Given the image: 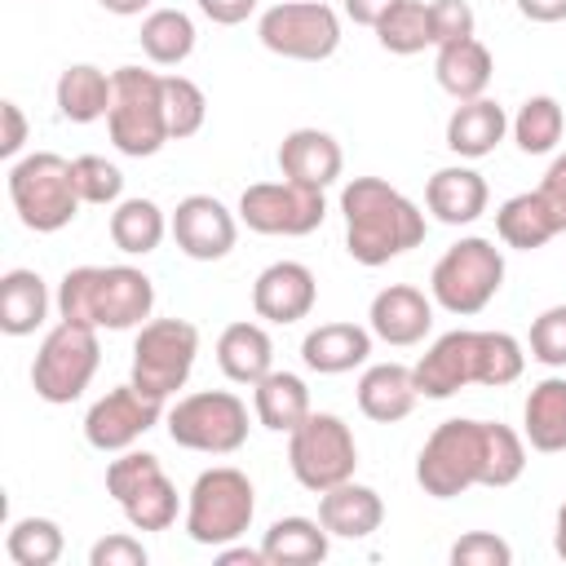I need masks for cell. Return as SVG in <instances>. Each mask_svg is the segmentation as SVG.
<instances>
[{
    "mask_svg": "<svg viewBox=\"0 0 566 566\" xmlns=\"http://www.w3.org/2000/svg\"><path fill=\"white\" fill-rule=\"evenodd\" d=\"M526 473V438L513 433L500 420H442L420 455H416V482L433 500H455L469 486H513Z\"/></svg>",
    "mask_w": 566,
    "mask_h": 566,
    "instance_id": "obj_1",
    "label": "cell"
},
{
    "mask_svg": "<svg viewBox=\"0 0 566 566\" xmlns=\"http://www.w3.org/2000/svg\"><path fill=\"white\" fill-rule=\"evenodd\" d=\"M526 367V349L517 336L509 332H473V327H455L442 332L420 363L411 367L416 376V394L420 398H451L469 385H486V389H504L522 376Z\"/></svg>",
    "mask_w": 566,
    "mask_h": 566,
    "instance_id": "obj_2",
    "label": "cell"
},
{
    "mask_svg": "<svg viewBox=\"0 0 566 566\" xmlns=\"http://www.w3.org/2000/svg\"><path fill=\"white\" fill-rule=\"evenodd\" d=\"M340 217H345V252L376 270L394 256L424 243V212L385 177H354L340 186Z\"/></svg>",
    "mask_w": 566,
    "mask_h": 566,
    "instance_id": "obj_3",
    "label": "cell"
},
{
    "mask_svg": "<svg viewBox=\"0 0 566 566\" xmlns=\"http://www.w3.org/2000/svg\"><path fill=\"white\" fill-rule=\"evenodd\" d=\"M57 318L88 323L97 332L142 327L155 310V283L137 265H75L57 283Z\"/></svg>",
    "mask_w": 566,
    "mask_h": 566,
    "instance_id": "obj_4",
    "label": "cell"
},
{
    "mask_svg": "<svg viewBox=\"0 0 566 566\" xmlns=\"http://www.w3.org/2000/svg\"><path fill=\"white\" fill-rule=\"evenodd\" d=\"M9 203L18 212V221L35 234H57L75 221L80 212V190H75V172L71 159L53 155V150H35L9 164Z\"/></svg>",
    "mask_w": 566,
    "mask_h": 566,
    "instance_id": "obj_5",
    "label": "cell"
},
{
    "mask_svg": "<svg viewBox=\"0 0 566 566\" xmlns=\"http://www.w3.org/2000/svg\"><path fill=\"white\" fill-rule=\"evenodd\" d=\"M111 111H106V133L119 155L128 159H150L164 150L168 137V111H164V75L142 71V66H119L111 71Z\"/></svg>",
    "mask_w": 566,
    "mask_h": 566,
    "instance_id": "obj_6",
    "label": "cell"
},
{
    "mask_svg": "<svg viewBox=\"0 0 566 566\" xmlns=\"http://www.w3.org/2000/svg\"><path fill=\"white\" fill-rule=\"evenodd\" d=\"M500 287H504V252L482 234H464L460 243H451L429 274L433 305L455 318L482 314Z\"/></svg>",
    "mask_w": 566,
    "mask_h": 566,
    "instance_id": "obj_7",
    "label": "cell"
},
{
    "mask_svg": "<svg viewBox=\"0 0 566 566\" xmlns=\"http://www.w3.org/2000/svg\"><path fill=\"white\" fill-rule=\"evenodd\" d=\"M256 517V491L252 478L234 464H217L203 469L186 495V535L203 548H221L234 544L239 535H248Z\"/></svg>",
    "mask_w": 566,
    "mask_h": 566,
    "instance_id": "obj_8",
    "label": "cell"
},
{
    "mask_svg": "<svg viewBox=\"0 0 566 566\" xmlns=\"http://www.w3.org/2000/svg\"><path fill=\"white\" fill-rule=\"evenodd\" d=\"M97 363H102L97 327L57 318V327H49L44 340H40V349H35L31 389H35V398H44L49 407H66V402H75V398L93 385Z\"/></svg>",
    "mask_w": 566,
    "mask_h": 566,
    "instance_id": "obj_9",
    "label": "cell"
},
{
    "mask_svg": "<svg viewBox=\"0 0 566 566\" xmlns=\"http://www.w3.org/2000/svg\"><path fill=\"white\" fill-rule=\"evenodd\" d=\"M287 469L305 491H327L354 478L358 469V442L354 429L336 411H310L287 433Z\"/></svg>",
    "mask_w": 566,
    "mask_h": 566,
    "instance_id": "obj_10",
    "label": "cell"
},
{
    "mask_svg": "<svg viewBox=\"0 0 566 566\" xmlns=\"http://www.w3.org/2000/svg\"><path fill=\"white\" fill-rule=\"evenodd\" d=\"M168 438L199 455H234L248 442V402L230 389H199L168 407Z\"/></svg>",
    "mask_w": 566,
    "mask_h": 566,
    "instance_id": "obj_11",
    "label": "cell"
},
{
    "mask_svg": "<svg viewBox=\"0 0 566 566\" xmlns=\"http://www.w3.org/2000/svg\"><path fill=\"white\" fill-rule=\"evenodd\" d=\"M199 327L190 318H146L133 336V385L168 402L195 371Z\"/></svg>",
    "mask_w": 566,
    "mask_h": 566,
    "instance_id": "obj_12",
    "label": "cell"
},
{
    "mask_svg": "<svg viewBox=\"0 0 566 566\" xmlns=\"http://www.w3.org/2000/svg\"><path fill=\"white\" fill-rule=\"evenodd\" d=\"M106 495L119 504L133 531H168L177 522V486L168 482L159 455L150 451H119L106 464Z\"/></svg>",
    "mask_w": 566,
    "mask_h": 566,
    "instance_id": "obj_13",
    "label": "cell"
},
{
    "mask_svg": "<svg viewBox=\"0 0 566 566\" xmlns=\"http://www.w3.org/2000/svg\"><path fill=\"white\" fill-rule=\"evenodd\" d=\"M256 40L287 62H327L340 49V13L323 0H283L256 18Z\"/></svg>",
    "mask_w": 566,
    "mask_h": 566,
    "instance_id": "obj_14",
    "label": "cell"
},
{
    "mask_svg": "<svg viewBox=\"0 0 566 566\" xmlns=\"http://www.w3.org/2000/svg\"><path fill=\"white\" fill-rule=\"evenodd\" d=\"M239 221L256 234H274V239H301L314 234L327 217V199L314 186L301 181H256L239 195Z\"/></svg>",
    "mask_w": 566,
    "mask_h": 566,
    "instance_id": "obj_15",
    "label": "cell"
},
{
    "mask_svg": "<svg viewBox=\"0 0 566 566\" xmlns=\"http://www.w3.org/2000/svg\"><path fill=\"white\" fill-rule=\"evenodd\" d=\"M159 416H164V402H159V398L142 394L133 380H128V385H115V389H106V394L88 407V416H84V442H88L93 451L119 455V451H128L137 438H146V433L159 424Z\"/></svg>",
    "mask_w": 566,
    "mask_h": 566,
    "instance_id": "obj_16",
    "label": "cell"
},
{
    "mask_svg": "<svg viewBox=\"0 0 566 566\" xmlns=\"http://www.w3.org/2000/svg\"><path fill=\"white\" fill-rule=\"evenodd\" d=\"M168 234L190 261H221L239 239V212L217 195H186L168 217Z\"/></svg>",
    "mask_w": 566,
    "mask_h": 566,
    "instance_id": "obj_17",
    "label": "cell"
},
{
    "mask_svg": "<svg viewBox=\"0 0 566 566\" xmlns=\"http://www.w3.org/2000/svg\"><path fill=\"white\" fill-rule=\"evenodd\" d=\"M314 301H318V279L301 261H270L256 274V283H252V310H256V318L279 323V327L310 318Z\"/></svg>",
    "mask_w": 566,
    "mask_h": 566,
    "instance_id": "obj_18",
    "label": "cell"
},
{
    "mask_svg": "<svg viewBox=\"0 0 566 566\" xmlns=\"http://www.w3.org/2000/svg\"><path fill=\"white\" fill-rule=\"evenodd\" d=\"M367 327L376 340L385 345H420L433 327V296H424L420 287L411 283H389L371 296V310H367Z\"/></svg>",
    "mask_w": 566,
    "mask_h": 566,
    "instance_id": "obj_19",
    "label": "cell"
},
{
    "mask_svg": "<svg viewBox=\"0 0 566 566\" xmlns=\"http://www.w3.org/2000/svg\"><path fill=\"white\" fill-rule=\"evenodd\" d=\"M279 172L287 181H301V186H314V190H327L340 172H345V150L332 133L323 128H292L283 142H279Z\"/></svg>",
    "mask_w": 566,
    "mask_h": 566,
    "instance_id": "obj_20",
    "label": "cell"
},
{
    "mask_svg": "<svg viewBox=\"0 0 566 566\" xmlns=\"http://www.w3.org/2000/svg\"><path fill=\"white\" fill-rule=\"evenodd\" d=\"M491 203L486 177L469 164H447L424 181V208L442 226H473Z\"/></svg>",
    "mask_w": 566,
    "mask_h": 566,
    "instance_id": "obj_21",
    "label": "cell"
},
{
    "mask_svg": "<svg viewBox=\"0 0 566 566\" xmlns=\"http://www.w3.org/2000/svg\"><path fill=\"white\" fill-rule=\"evenodd\" d=\"M318 522L336 539H367L385 522V500H380L376 486H363V482L349 478L340 486L318 491Z\"/></svg>",
    "mask_w": 566,
    "mask_h": 566,
    "instance_id": "obj_22",
    "label": "cell"
},
{
    "mask_svg": "<svg viewBox=\"0 0 566 566\" xmlns=\"http://www.w3.org/2000/svg\"><path fill=\"white\" fill-rule=\"evenodd\" d=\"M371 327L358 323H318L301 340V358L318 376H345L371 358Z\"/></svg>",
    "mask_w": 566,
    "mask_h": 566,
    "instance_id": "obj_23",
    "label": "cell"
},
{
    "mask_svg": "<svg viewBox=\"0 0 566 566\" xmlns=\"http://www.w3.org/2000/svg\"><path fill=\"white\" fill-rule=\"evenodd\" d=\"M491 49L478 40V35H464V40H451V44H438V57H433V80L442 93H451L455 102H473V97H486L491 88Z\"/></svg>",
    "mask_w": 566,
    "mask_h": 566,
    "instance_id": "obj_24",
    "label": "cell"
},
{
    "mask_svg": "<svg viewBox=\"0 0 566 566\" xmlns=\"http://www.w3.org/2000/svg\"><path fill=\"white\" fill-rule=\"evenodd\" d=\"M509 137V115L495 97H473V102H455L451 119H447V150L460 159H486L500 142Z\"/></svg>",
    "mask_w": 566,
    "mask_h": 566,
    "instance_id": "obj_25",
    "label": "cell"
},
{
    "mask_svg": "<svg viewBox=\"0 0 566 566\" xmlns=\"http://www.w3.org/2000/svg\"><path fill=\"white\" fill-rule=\"evenodd\" d=\"M416 376L407 363H371L358 376V411L376 424H398L416 407Z\"/></svg>",
    "mask_w": 566,
    "mask_h": 566,
    "instance_id": "obj_26",
    "label": "cell"
},
{
    "mask_svg": "<svg viewBox=\"0 0 566 566\" xmlns=\"http://www.w3.org/2000/svg\"><path fill=\"white\" fill-rule=\"evenodd\" d=\"M217 367L226 380L234 385H256L261 376L274 371V340L261 323H230L221 336H217Z\"/></svg>",
    "mask_w": 566,
    "mask_h": 566,
    "instance_id": "obj_27",
    "label": "cell"
},
{
    "mask_svg": "<svg viewBox=\"0 0 566 566\" xmlns=\"http://www.w3.org/2000/svg\"><path fill=\"white\" fill-rule=\"evenodd\" d=\"M49 305H57V301L49 296V283L35 270H27V265L4 270V279H0V332L4 336H31L35 327H44Z\"/></svg>",
    "mask_w": 566,
    "mask_h": 566,
    "instance_id": "obj_28",
    "label": "cell"
},
{
    "mask_svg": "<svg viewBox=\"0 0 566 566\" xmlns=\"http://www.w3.org/2000/svg\"><path fill=\"white\" fill-rule=\"evenodd\" d=\"M522 438L544 455L566 451V376H544L531 385L522 407Z\"/></svg>",
    "mask_w": 566,
    "mask_h": 566,
    "instance_id": "obj_29",
    "label": "cell"
},
{
    "mask_svg": "<svg viewBox=\"0 0 566 566\" xmlns=\"http://www.w3.org/2000/svg\"><path fill=\"white\" fill-rule=\"evenodd\" d=\"M111 93H115L111 75H106L102 66H93V62H71V66L57 75V88H53V97H57V115L71 119V124L106 119V111H111Z\"/></svg>",
    "mask_w": 566,
    "mask_h": 566,
    "instance_id": "obj_30",
    "label": "cell"
},
{
    "mask_svg": "<svg viewBox=\"0 0 566 566\" xmlns=\"http://www.w3.org/2000/svg\"><path fill=\"white\" fill-rule=\"evenodd\" d=\"M252 411L270 433H292L314 407H310V385L296 371H270L252 385Z\"/></svg>",
    "mask_w": 566,
    "mask_h": 566,
    "instance_id": "obj_31",
    "label": "cell"
},
{
    "mask_svg": "<svg viewBox=\"0 0 566 566\" xmlns=\"http://www.w3.org/2000/svg\"><path fill=\"white\" fill-rule=\"evenodd\" d=\"M327 526L314 522V517H279L270 522V531L261 535V553H265V566H314L327 557Z\"/></svg>",
    "mask_w": 566,
    "mask_h": 566,
    "instance_id": "obj_32",
    "label": "cell"
},
{
    "mask_svg": "<svg viewBox=\"0 0 566 566\" xmlns=\"http://www.w3.org/2000/svg\"><path fill=\"white\" fill-rule=\"evenodd\" d=\"M111 243L124 252V256H146V252H155L159 243H164V234H168V217H164V208L155 203V199H119L115 208H111Z\"/></svg>",
    "mask_w": 566,
    "mask_h": 566,
    "instance_id": "obj_33",
    "label": "cell"
},
{
    "mask_svg": "<svg viewBox=\"0 0 566 566\" xmlns=\"http://www.w3.org/2000/svg\"><path fill=\"white\" fill-rule=\"evenodd\" d=\"M137 40H142V53H146L155 66H181V62L195 53L199 31H195L190 13H181V9H150V13L142 18Z\"/></svg>",
    "mask_w": 566,
    "mask_h": 566,
    "instance_id": "obj_34",
    "label": "cell"
},
{
    "mask_svg": "<svg viewBox=\"0 0 566 566\" xmlns=\"http://www.w3.org/2000/svg\"><path fill=\"white\" fill-rule=\"evenodd\" d=\"M495 234H500L504 248H517V252H535L548 239H557V230H553L535 190H522V195H513L495 208Z\"/></svg>",
    "mask_w": 566,
    "mask_h": 566,
    "instance_id": "obj_35",
    "label": "cell"
},
{
    "mask_svg": "<svg viewBox=\"0 0 566 566\" xmlns=\"http://www.w3.org/2000/svg\"><path fill=\"white\" fill-rule=\"evenodd\" d=\"M509 133H513L522 155H553L562 133H566V111H562L557 97L535 93V97H526L517 106V115L509 119Z\"/></svg>",
    "mask_w": 566,
    "mask_h": 566,
    "instance_id": "obj_36",
    "label": "cell"
},
{
    "mask_svg": "<svg viewBox=\"0 0 566 566\" xmlns=\"http://www.w3.org/2000/svg\"><path fill=\"white\" fill-rule=\"evenodd\" d=\"M66 548V535L53 517H18L4 535V553L13 566H53Z\"/></svg>",
    "mask_w": 566,
    "mask_h": 566,
    "instance_id": "obj_37",
    "label": "cell"
},
{
    "mask_svg": "<svg viewBox=\"0 0 566 566\" xmlns=\"http://www.w3.org/2000/svg\"><path fill=\"white\" fill-rule=\"evenodd\" d=\"M371 31H376L380 49L398 53V57H411V53L433 44V27H429V4L424 0H398Z\"/></svg>",
    "mask_w": 566,
    "mask_h": 566,
    "instance_id": "obj_38",
    "label": "cell"
},
{
    "mask_svg": "<svg viewBox=\"0 0 566 566\" xmlns=\"http://www.w3.org/2000/svg\"><path fill=\"white\" fill-rule=\"evenodd\" d=\"M164 111H168V137L172 142H186L203 128L208 119V97L195 80L186 75H164Z\"/></svg>",
    "mask_w": 566,
    "mask_h": 566,
    "instance_id": "obj_39",
    "label": "cell"
},
{
    "mask_svg": "<svg viewBox=\"0 0 566 566\" xmlns=\"http://www.w3.org/2000/svg\"><path fill=\"white\" fill-rule=\"evenodd\" d=\"M71 172H75V190H80L84 203H93V208H115V203L124 199V172H119L111 159H102V155H80V159H71Z\"/></svg>",
    "mask_w": 566,
    "mask_h": 566,
    "instance_id": "obj_40",
    "label": "cell"
},
{
    "mask_svg": "<svg viewBox=\"0 0 566 566\" xmlns=\"http://www.w3.org/2000/svg\"><path fill=\"white\" fill-rule=\"evenodd\" d=\"M531 358L544 367H566V305H548L544 314H535L531 323Z\"/></svg>",
    "mask_w": 566,
    "mask_h": 566,
    "instance_id": "obj_41",
    "label": "cell"
},
{
    "mask_svg": "<svg viewBox=\"0 0 566 566\" xmlns=\"http://www.w3.org/2000/svg\"><path fill=\"white\" fill-rule=\"evenodd\" d=\"M513 548L495 531H469L451 544V566H509Z\"/></svg>",
    "mask_w": 566,
    "mask_h": 566,
    "instance_id": "obj_42",
    "label": "cell"
},
{
    "mask_svg": "<svg viewBox=\"0 0 566 566\" xmlns=\"http://www.w3.org/2000/svg\"><path fill=\"white\" fill-rule=\"evenodd\" d=\"M429 27H433V49H438V44H451V40L473 35L478 18H473L469 0H433L429 4Z\"/></svg>",
    "mask_w": 566,
    "mask_h": 566,
    "instance_id": "obj_43",
    "label": "cell"
},
{
    "mask_svg": "<svg viewBox=\"0 0 566 566\" xmlns=\"http://www.w3.org/2000/svg\"><path fill=\"white\" fill-rule=\"evenodd\" d=\"M146 562H150V553L133 535H102L88 548V566H146Z\"/></svg>",
    "mask_w": 566,
    "mask_h": 566,
    "instance_id": "obj_44",
    "label": "cell"
},
{
    "mask_svg": "<svg viewBox=\"0 0 566 566\" xmlns=\"http://www.w3.org/2000/svg\"><path fill=\"white\" fill-rule=\"evenodd\" d=\"M535 195H539V203H544V212H548L553 230H557V234H566V150H562V155H553V164H548L544 181L535 186Z\"/></svg>",
    "mask_w": 566,
    "mask_h": 566,
    "instance_id": "obj_45",
    "label": "cell"
},
{
    "mask_svg": "<svg viewBox=\"0 0 566 566\" xmlns=\"http://www.w3.org/2000/svg\"><path fill=\"white\" fill-rule=\"evenodd\" d=\"M0 124H4V133H0V155L13 159V155L22 150V142H27V115H22V106H18V102H0Z\"/></svg>",
    "mask_w": 566,
    "mask_h": 566,
    "instance_id": "obj_46",
    "label": "cell"
},
{
    "mask_svg": "<svg viewBox=\"0 0 566 566\" xmlns=\"http://www.w3.org/2000/svg\"><path fill=\"white\" fill-rule=\"evenodd\" d=\"M199 4V13L208 18V22H217V27H239V22H248V13L256 9V0H195Z\"/></svg>",
    "mask_w": 566,
    "mask_h": 566,
    "instance_id": "obj_47",
    "label": "cell"
},
{
    "mask_svg": "<svg viewBox=\"0 0 566 566\" xmlns=\"http://www.w3.org/2000/svg\"><path fill=\"white\" fill-rule=\"evenodd\" d=\"M398 0H340V13L354 22V27H376Z\"/></svg>",
    "mask_w": 566,
    "mask_h": 566,
    "instance_id": "obj_48",
    "label": "cell"
},
{
    "mask_svg": "<svg viewBox=\"0 0 566 566\" xmlns=\"http://www.w3.org/2000/svg\"><path fill=\"white\" fill-rule=\"evenodd\" d=\"M517 13L526 22L553 27V22H566V0H517Z\"/></svg>",
    "mask_w": 566,
    "mask_h": 566,
    "instance_id": "obj_49",
    "label": "cell"
},
{
    "mask_svg": "<svg viewBox=\"0 0 566 566\" xmlns=\"http://www.w3.org/2000/svg\"><path fill=\"white\" fill-rule=\"evenodd\" d=\"M217 562H221V566H230V562L265 566V553H261V548H230V544H221V548H217Z\"/></svg>",
    "mask_w": 566,
    "mask_h": 566,
    "instance_id": "obj_50",
    "label": "cell"
},
{
    "mask_svg": "<svg viewBox=\"0 0 566 566\" xmlns=\"http://www.w3.org/2000/svg\"><path fill=\"white\" fill-rule=\"evenodd\" d=\"M106 13H115V18H137V13H146L155 0H97Z\"/></svg>",
    "mask_w": 566,
    "mask_h": 566,
    "instance_id": "obj_51",
    "label": "cell"
},
{
    "mask_svg": "<svg viewBox=\"0 0 566 566\" xmlns=\"http://www.w3.org/2000/svg\"><path fill=\"white\" fill-rule=\"evenodd\" d=\"M553 548H557V557L566 562V500H562V509H557V522H553Z\"/></svg>",
    "mask_w": 566,
    "mask_h": 566,
    "instance_id": "obj_52",
    "label": "cell"
}]
</instances>
